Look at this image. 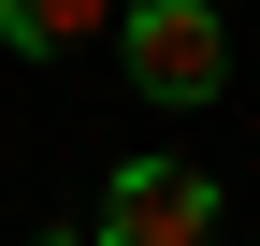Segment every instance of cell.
I'll list each match as a JSON object with an SVG mask.
<instances>
[{"instance_id": "obj_1", "label": "cell", "mask_w": 260, "mask_h": 246, "mask_svg": "<svg viewBox=\"0 0 260 246\" xmlns=\"http://www.w3.org/2000/svg\"><path fill=\"white\" fill-rule=\"evenodd\" d=\"M116 58H130V87H145L159 116H188V102L232 87V15H217V0H130L116 15Z\"/></svg>"}, {"instance_id": "obj_4", "label": "cell", "mask_w": 260, "mask_h": 246, "mask_svg": "<svg viewBox=\"0 0 260 246\" xmlns=\"http://www.w3.org/2000/svg\"><path fill=\"white\" fill-rule=\"evenodd\" d=\"M44 246H73V232H44Z\"/></svg>"}, {"instance_id": "obj_3", "label": "cell", "mask_w": 260, "mask_h": 246, "mask_svg": "<svg viewBox=\"0 0 260 246\" xmlns=\"http://www.w3.org/2000/svg\"><path fill=\"white\" fill-rule=\"evenodd\" d=\"M130 0H0V44L15 58H58V44H87V29H116Z\"/></svg>"}, {"instance_id": "obj_2", "label": "cell", "mask_w": 260, "mask_h": 246, "mask_svg": "<svg viewBox=\"0 0 260 246\" xmlns=\"http://www.w3.org/2000/svg\"><path fill=\"white\" fill-rule=\"evenodd\" d=\"M232 218H217V189L188 160H130L116 189H102V246H217Z\"/></svg>"}]
</instances>
